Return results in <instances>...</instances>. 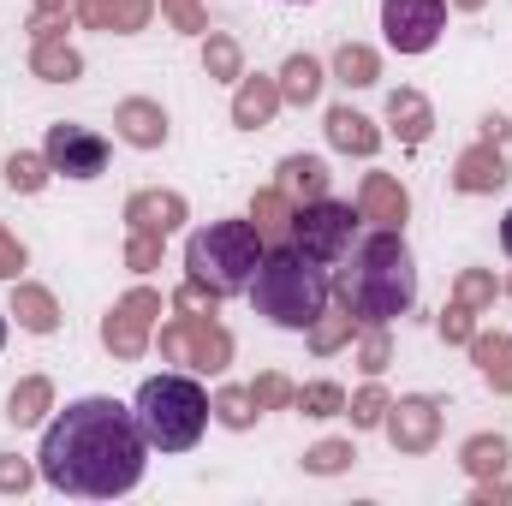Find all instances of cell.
Wrapping results in <instances>:
<instances>
[{"label": "cell", "instance_id": "obj_40", "mask_svg": "<svg viewBox=\"0 0 512 506\" xmlns=\"http://www.w3.org/2000/svg\"><path fill=\"white\" fill-rule=\"evenodd\" d=\"M161 6V18L179 30V36H209V12H203V0H155Z\"/></svg>", "mask_w": 512, "mask_h": 506}, {"label": "cell", "instance_id": "obj_43", "mask_svg": "<svg viewBox=\"0 0 512 506\" xmlns=\"http://www.w3.org/2000/svg\"><path fill=\"white\" fill-rule=\"evenodd\" d=\"M435 334H441L447 346H471V334H477V310H465V304L453 298V304L435 316Z\"/></svg>", "mask_w": 512, "mask_h": 506}, {"label": "cell", "instance_id": "obj_10", "mask_svg": "<svg viewBox=\"0 0 512 506\" xmlns=\"http://www.w3.org/2000/svg\"><path fill=\"white\" fill-rule=\"evenodd\" d=\"M42 155H48V167L60 173V179H102L108 173V137L96 126H78V120H54L48 137H42Z\"/></svg>", "mask_w": 512, "mask_h": 506}, {"label": "cell", "instance_id": "obj_24", "mask_svg": "<svg viewBox=\"0 0 512 506\" xmlns=\"http://www.w3.org/2000/svg\"><path fill=\"white\" fill-rule=\"evenodd\" d=\"M274 84H280V102L286 108H310L322 96V84H328V66L316 54H286V66L274 72Z\"/></svg>", "mask_w": 512, "mask_h": 506}, {"label": "cell", "instance_id": "obj_20", "mask_svg": "<svg viewBox=\"0 0 512 506\" xmlns=\"http://www.w3.org/2000/svg\"><path fill=\"white\" fill-rule=\"evenodd\" d=\"M6 316L24 328V334H54L60 328V298L42 286V280H12V304H6Z\"/></svg>", "mask_w": 512, "mask_h": 506}, {"label": "cell", "instance_id": "obj_22", "mask_svg": "<svg viewBox=\"0 0 512 506\" xmlns=\"http://www.w3.org/2000/svg\"><path fill=\"white\" fill-rule=\"evenodd\" d=\"M364 334V322L352 316V304H340V298H328V310L304 328V340H310V352L316 358H334V352H346L352 340Z\"/></svg>", "mask_w": 512, "mask_h": 506}, {"label": "cell", "instance_id": "obj_26", "mask_svg": "<svg viewBox=\"0 0 512 506\" xmlns=\"http://www.w3.org/2000/svg\"><path fill=\"white\" fill-rule=\"evenodd\" d=\"M465 352H471L477 376L489 381L495 393H507V399H512V334H483V328H477Z\"/></svg>", "mask_w": 512, "mask_h": 506}, {"label": "cell", "instance_id": "obj_27", "mask_svg": "<svg viewBox=\"0 0 512 506\" xmlns=\"http://www.w3.org/2000/svg\"><path fill=\"white\" fill-rule=\"evenodd\" d=\"M30 78H42V84H78V78H84V54H78L66 36L30 42Z\"/></svg>", "mask_w": 512, "mask_h": 506}, {"label": "cell", "instance_id": "obj_12", "mask_svg": "<svg viewBox=\"0 0 512 506\" xmlns=\"http://www.w3.org/2000/svg\"><path fill=\"white\" fill-rule=\"evenodd\" d=\"M352 209H358V221H370V227H382V233H405V221H411V191H405L393 173H364Z\"/></svg>", "mask_w": 512, "mask_h": 506}, {"label": "cell", "instance_id": "obj_52", "mask_svg": "<svg viewBox=\"0 0 512 506\" xmlns=\"http://www.w3.org/2000/svg\"><path fill=\"white\" fill-rule=\"evenodd\" d=\"M501 292H507V298H512V280H501Z\"/></svg>", "mask_w": 512, "mask_h": 506}, {"label": "cell", "instance_id": "obj_15", "mask_svg": "<svg viewBox=\"0 0 512 506\" xmlns=\"http://www.w3.org/2000/svg\"><path fill=\"white\" fill-rule=\"evenodd\" d=\"M114 137H120L126 149H161V143L173 137V120H167V108H161L155 96H126V102L114 108Z\"/></svg>", "mask_w": 512, "mask_h": 506}, {"label": "cell", "instance_id": "obj_50", "mask_svg": "<svg viewBox=\"0 0 512 506\" xmlns=\"http://www.w3.org/2000/svg\"><path fill=\"white\" fill-rule=\"evenodd\" d=\"M36 6H66V12H78V0H36Z\"/></svg>", "mask_w": 512, "mask_h": 506}, {"label": "cell", "instance_id": "obj_46", "mask_svg": "<svg viewBox=\"0 0 512 506\" xmlns=\"http://www.w3.org/2000/svg\"><path fill=\"white\" fill-rule=\"evenodd\" d=\"M24 262H30V251L0 227V280H18V274H24Z\"/></svg>", "mask_w": 512, "mask_h": 506}, {"label": "cell", "instance_id": "obj_5", "mask_svg": "<svg viewBox=\"0 0 512 506\" xmlns=\"http://www.w3.org/2000/svg\"><path fill=\"white\" fill-rule=\"evenodd\" d=\"M262 251H268V239L256 233L251 215L245 221H209L185 239V274L203 280L215 298H239V292H251Z\"/></svg>", "mask_w": 512, "mask_h": 506}, {"label": "cell", "instance_id": "obj_42", "mask_svg": "<svg viewBox=\"0 0 512 506\" xmlns=\"http://www.w3.org/2000/svg\"><path fill=\"white\" fill-rule=\"evenodd\" d=\"M72 24H78V12H66V6H36V12L24 18L30 42H54V36H66Z\"/></svg>", "mask_w": 512, "mask_h": 506}, {"label": "cell", "instance_id": "obj_35", "mask_svg": "<svg viewBox=\"0 0 512 506\" xmlns=\"http://www.w3.org/2000/svg\"><path fill=\"white\" fill-rule=\"evenodd\" d=\"M387 405H393V393L382 387V376H370L358 393H346V417H352V429H382Z\"/></svg>", "mask_w": 512, "mask_h": 506}, {"label": "cell", "instance_id": "obj_41", "mask_svg": "<svg viewBox=\"0 0 512 506\" xmlns=\"http://www.w3.org/2000/svg\"><path fill=\"white\" fill-rule=\"evenodd\" d=\"M167 256V239L161 233H126V268L131 274H155Z\"/></svg>", "mask_w": 512, "mask_h": 506}, {"label": "cell", "instance_id": "obj_16", "mask_svg": "<svg viewBox=\"0 0 512 506\" xmlns=\"http://www.w3.org/2000/svg\"><path fill=\"white\" fill-rule=\"evenodd\" d=\"M322 131H328V143H334L340 155H358V161H370V155L382 149V126H376L364 108H352V102H334V108L322 114Z\"/></svg>", "mask_w": 512, "mask_h": 506}, {"label": "cell", "instance_id": "obj_23", "mask_svg": "<svg viewBox=\"0 0 512 506\" xmlns=\"http://www.w3.org/2000/svg\"><path fill=\"white\" fill-rule=\"evenodd\" d=\"M512 465V441L507 435H495V429H477V435H465L459 441V471L477 483V477H507Z\"/></svg>", "mask_w": 512, "mask_h": 506}, {"label": "cell", "instance_id": "obj_28", "mask_svg": "<svg viewBox=\"0 0 512 506\" xmlns=\"http://www.w3.org/2000/svg\"><path fill=\"white\" fill-rule=\"evenodd\" d=\"M328 72H334V84H346V90H370V84H382V54H376L370 42H340L334 60H328Z\"/></svg>", "mask_w": 512, "mask_h": 506}, {"label": "cell", "instance_id": "obj_14", "mask_svg": "<svg viewBox=\"0 0 512 506\" xmlns=\"http://www.w3.org/2000/svg\"><path fill=\"white\" fill-rule=\"evenodd\" d=\"M512 167L507 155H501V143H471V149H459V161H453V191L459 197H495V191H507Z\"/></svg>", "mask_w": 512, "mask_h": 506}, {"label": "cell", "instance_id": "obj_2", "mask_svg": "<svg viewBox=\"0 0 512 506\" xmlns=\"http://www.w3.org/2000/svg\"><path fill=\"white\" fill-rule=\"evenodd\" d=\"M334 298L352 304L358 322H393L417 304V262L405 233H370L346 251V268L334 274Z\"/></svg>", "mask_w": 512, "mask_h": 506}, {"label": "cell", "instance_id": "obj_4", "mask_svg": "<svg viewBox=\"0 0 512 506\" xmlns=\"http://www.w3.org/2000/svg\"><path fill=\"white\" fill-rule=\"evenodd\" d=\"M131 417L143 429V441L155 453H191L203 441V429L215 423L209 417V393L191 370H173V376H149L131 399Z\"/></svg>", "mask_w": 512, "mask_h": 506}, {"label": "cell", "instance_id": "obj_36", "mask_svg": "<svg viewBox=\"0 0 512 506\" xmlns=\"http://www.w3.org/2000/svg\"><path fill=\"white\" fill-rule=\"evenodd\" d=\"M292 411H304V417H346V387L340 381H304L298 387V399H292Z\"/></svg>", "mask_w": 512, "mask_h": 506}, {"label": "cell", "instance_id": "obj_30", "mask_svg": "<svg viewBox=\"0 0 512 506\" xmlns=\"http://www.w3.org/2000/svg\"><path fill=\"white\" fill-rule=\"evenodd\" d=\"M209 417L221 423V429H233V435H245V429H256V399H251V387H239V381H227V387H215L209 393Z\"/></svg>", "mask_w": 512, "mask_h": 506}, {"label": "cell", "instance_id": "obj_48", "mask_svg": "<svg viewBox=\"0 0 512 506\" xmlns=\"http://www.w3.org/2000/svg\"><path fill=\"white\" fill-rule=\"evenodd\" d=\"M501 251L512 256V209H507V215H501Z\"/></svg>", "mask_w": 512, "mask_h": 506}, {"label": "cell", "instance_id": "obj_6", "mask_svg": "<svg viewBox=\"0 0 512 506\" xmlns=\"http://www.w3.org/2000/svg\"><path fill=\"white\" fill-rule=\"evenodd\" d=\"M155 346L167 364H179L191 376H227V364L239 352V340L221 316H179V310L155 328Z\"/></svg>", "mask_w": 512, "mask_h": 506}, {"label": "cell", "instance_id": "obj_29", "mask_svg": "<svg viewBox=\"0 0 512 506\" xmlns=\"http://www.w3.org/2000/svg\"><path fill=\"white\" fill-rule=\"evenodd\" d=\"M203 78H209V84H239V78H245V48H239V36H227V30H209V36H203Z\"/></svg>", "mask_w": 512, "mask_h": 506}, {"label": "cell", "instance_id": "obj_9", "mask_svg": "<svg viewBox=\"0 0 512 506\" xmlns=\"http://www.w3.org/2000/svg\"><path fill=\"white\" fill-rule=\"evenodd\" d=\"M441 429H447V405H441L435 393H399L382 417V435L399 459L435 453V447H441Z\"/></svg>", "mask_w": 512, "mask_h": 506}, {"label": "cell", "instance_id": "obj_49", "mask_svg": "<svg viewBox=\"0 0 512 506\" xmlns=\"http://www.w3.org/2000/svg\"><path fill=\"white\" fill-rule=\"evenodd\" d=\"M447 6H459V12H483L489 0H447Z\"/></svg>", "mask_w": 512, "mask_h": 506}, {"label": "cell", "instance_id": "obj_37", "mask_svg": "<svg viewBox=\"0 0 512 506\" xmlns=\"http://www.w3.org/2000/svg\"><path fill=\"white\" fill-rule=\"evenodd\" d=\"M352 346H358V370L364 376H387V364H393V328L387 322H364V334Z\"/></svg>", "mask_w": 512, "mask_h": 506}, {"label": "cell", "instance_id": "obj_11", "mask_svg": "<svg viewBox=\"0 0 512 506\" xmlns=\"http://www.w3.org/2000/svg\"><path fill=\"white\" fill-rule=\"evenodd\" d=\"M447 30V0H382V36L393 54H429Z\"/></svg>", "mask_w": 512, "mask_h": 506}, {"label": "cell", "instance_id": "obj_25", "mask_svg": "<svg viewBox=\"0 0 512 506\" xmlns=\"http://www.w3.org/2000/svg\"><path fill=\"white\" fill-rule=\"evenodd\" d=\"M328 161L322 155H286L280 167H274V185L292 197V203H316V197H328Z\"/></svg>", "mask_w": 512, "mask_h": 506}, {"label": "cell", "instance_id": "obj_17", "mask_svg": "<svg viewBox=\"0 0 512 506\" xmlns=\"http://www.w3.org/2000/svg\"><path fill=\"white\" fill-rule=\"evenodd\" d=\"M161 6L155 0H78V24L84 30H108V36H137L149 30Z\"/></svg>", "mask_w": 512, "mask_h": 506}, {"label": "cell", "instance_id": "obj_34", "mask_svg": "<svg viewBox=\"0 0 512 506\" xmlns=\"http://www.w3.org/2000/svg\"><path fill=\"white\" fill-rule=\"evenodd\" d=\"M453 298L465 304V310H495V298H501V280H495V268H459L453 274Z\"/></svg>", "mask_w": 512, "mask_h": 506}, {"label": "cell", "instance_id": "obj_45", "mask_svg": "<svg viewBox=\"0 0 512 506\" xmlns=\"http://www.w3.org/2000/svg\"><path fill=\"white\" fill-rule=\"evenodd\" d=\"M471 506H512V483L507 477H477L471 483Z\"/></svg>", "mask_w": 512, "mask_h": 506}, {"label": "cell", "instance_id": "obj_38", "mask_svg": "<svg viewBox=\"0 0 512 506\" xmlns=\"http://www.w3.org/2000/svg\"><path fill=\"white\" fill-rule=\"evenodd\" d=\"M256 399V411H292V399H298V387L280 376V370H262L256 381H245Z\"/></svg>", "mask_w": 512, "mask_h": 506}, {"label": "cell", "instance_id": "obj_31", "mask_svg": "<svg viewBox=\"0 0 512 506\" xmlns=\"http://www.w3.org/2000/svg\"><path fill=\"white\" fill-rule=\"evenodd\" d=\"M292 209H298V203H292V197H286L280 185H262V191L251 197V221H256V233L280 245V239H286V227H292Z\"/></svg>", "mask_w": 512, "mask_h": 506}, {"label": "cell", "instance_id": "obj_21", "mask_svg": "<svg viewBox=\"0 0 512 506\" xmlns=\"http://www.w3.org/2000/svg\"><path fill=\"white\" fill-rule=\"evenodd\" d=\"M12 429H42L48 417H54V381L48 376H24L12 381V393H6V411H0Z\"/></svg>", "mask_w": 512, "mask_h": 506}, {"label": "cell", "instance_id": "obj_39", "mask_svg": "<svg viewBox=\"0 0 512 506\" xmlns=\"http://www.w3.org/2000/svg\"><path fill=\"white\" fill-rule=\"evenodd\" d=\"M167 304H173L179 316H221V298H215L203 280H191V274H185V286H173V298H167Z\"/></svg>", "mask_w": 512, "mask_h": 506}, {"label": "cell", "instance_id": "obj_3", "mask_svg": "<svg viewBox=\"0 0 512 506\" xmlns=\"http://www.w3.org/2000/svg\"><path fill=\"white\" fill-rule=\"evenodd\" d=\"M328 298H334V280H328L322 262L292 251L286 239L262 251V262H256V274H251V304L262 322H274L286 334H304L328 310Z\"/></svg>", "mask_w": 512, "mask_h": 506}, {"label": "cell", "instance_id": "obj_32", "mask_svg": "<svg viewBox=\"0 0 512 506\" xmlns=\"http://www.w3.org/2000/svg\"><path fill=\"white\" fill-rule=\"evenodd\" d=\"M358 465V447L352 435H322L316 447H304V477H340Z\"/></svg>", "mask_w": 512, "mask_h": 506}, {"label": "cell", "instance_id": "obj_53", "mask_svg": "<svg viewBox=\"0 0 512 506\" xmlns=\"http://www.w3.org/2000/svg\"><path fill=\"white\" fill-rule=\"evenodd\" d=\"M286 6H310V0H286Z\"/></svg>", "mask_w": 512, "mask_h": 506}, {"label": "cell", "instance_id": "obj_44", "mask_svg": "<svg viewBox=\"0 0 512 506\" xmlns=\"http://www.w3.org/2000/svg\"><path fill=\"white\" fill-rule=\"evenodd\" d=\"M36 477H42V471H36L24 453H0V495H30Z\"/></svg>", "mask_w": 512, "mask_h": 506}, {"label": "cell", "instance_id": "obj_1", "mask_svg": "<svg viewBox=\"0 0 512 506\" xmlns=\"http://www.w3.org/2000/svg\"><path fill=\"white\" fill-rule=\"evenodd\" d=\"M149 465V441L114 393H84L66 411L54 405V417L42 423V447H36V471L48 489L78 495V501H114L143 483Z\"/></svg>", "mask_w": 512, "mask_h": 506}, {"label": "cell", "instance_id": "obj_13", "mask_svg": "<svg viewBox=\"0 0 512 506\" xmlns=\"http://www.w3.org/2000/svg\"><path fill=\"white\" fill-rule=\"evenodd\" d=\"M185 221H191L185 191L149 185V191H131V197H126V233H161V239H173Z\"/></svg>", "mask_w": 512, "mask_h": 506}, {"label": "cell", "instance_id": "obj_18", "mask_svg": "<svg viewBox=\"0 0 512 506\" xmlns=\"http://www.w3.org/2000/svg\"><path fill=\"white\" fill-rule=\"evenodd\" d=\"M280 108H286V102H280V84H274V78L245 72V78L233 84V126H239V131L274 126V114H280Z\"/></svg>", "mask_w": 512, "mask_h": 506}, {"label": "cell", "instance_id": "obj_19", "mask_svg": "<svg viewBox=\"0 0 512 506\" xmlns=\"http://www.w3.org/2000/svg\"><path fill=\"white\" fill-rule=\"evenodd\" d=\"M387 131H393L405 149L429 143V131H435V108H429V96H423V90H411V84L387 90Z\"/></svg>", "mask_w": 512, "mask_h": 506}, {"label": "cell", "instance_id": "obj_33", "mask_svg": "<svg viewBox=\"0 0 512 506\" xmlns=\"http://www.w3.org/2000/svg\"><path fill=\"white\" fill-rule=\"evenodd\" d=\"M48 179H54V167H48V155H42V149H12V155H6V185H12L18 197L48 191Z\"/></svg>", "mask_w": 512, "mask_h": 506}, {"label": "cell", "instance_id": "obj_51", "mask_svg": "<svg viewBox=\"0 0 512 506\" xmlns=\"http://www.w3.org/2000/svg\"><path fill=\"white\" fill-rule=\"evenodd\" d=\"M0 346H6V310H0Z\"/></svg>", "mask_w": 512, "mask_h": 506}, {"label": "cell", "instance_id": "obj_8", "mask_svg": "<svg viewBox=\"0 0 512 506\" xmlns=\"http://www.w3.org/2000/svg\"><path fill=\"white\" fill-rule=\"evenodd\" d=\"M155 322H161V292L155 286H131L126 298L102 316V346L114 364H137L155 346Z\"/></svg>", "mask_w": 512, "mask_h": 506}, {"label": "cell", "instance_id": "obj_7", "mask_svg": "<svg viewBox=\"0 0 512 506\" xmlns=\"http://www.w3.org/2000/svg\"><path fill=\"white\" fill-rule=\"evenodd\" d=\"M358 209L352 203H340V197H316V203H298L292 209V227H286V245L292 251H304L310 262H322V268H334V262H346V251L358 245Z\"/></svg>", "mask_w": 512, "mask_h": 506}, {"label": "cell", "instance_id": "obj_47", "mask_svg": "<svg viewBox=\"0 0 512 506\" xmlns=\"http://www.w3.org/2000/svg\"><path fill=\"white\" fill-rule=\"evenodd\" d=\"M477 137H483V143H507V137H512V120L495 108V114H483V120H477Z\"/></svg>", "mask_w": 512, "mask_h": 506}]
</instances>
